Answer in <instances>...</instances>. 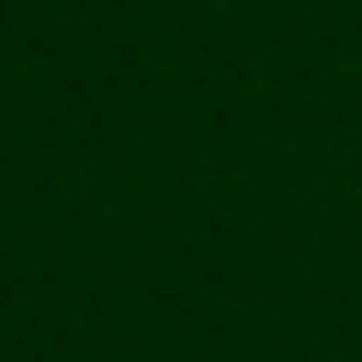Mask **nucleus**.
Returning a JSON list of instances; mask_svg holds the SVG:
<instances>
[]
</instances>
